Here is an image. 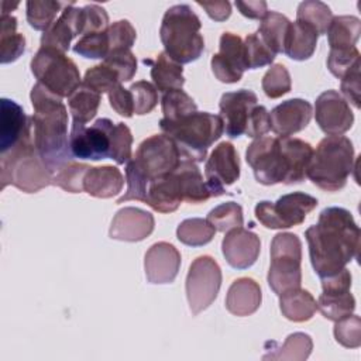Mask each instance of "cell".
<instances>
[{
	"label": "cell",
	"mask_w": 361,
	"mask_h": 361,
	"mask_svg": "<svg viewBox=\"0 0 361 361\" xmlns=\"http://www.w3.org/2000/svg\"><path fill=\"white\" fill-rule=\"evenodd\" d=\"M360 235V228L347 209L331 206L320 212L317 224L305 233L310 262L320 279L338 274L358 257Z\"/></svg>",
	"instance_id": "1"
},
{
	"label": "cell",
	"mask_w": 361,
	"mask_h": 361,
	"mask_svg": "<svg viewBox=\"0 0 361 361\" xmlns=\"http://www.w3.org/2000/svg\"><path fill=\"white\" fill-rule=\"evenodd\" d=\"M313 151L300 138L262 135L248 145L245 159L261 185H293L305 180Z\"/></svg>",
	"instance_id": "2"
},
{
	"label": "cell",
	"mask_w": 361,
	"mask_h": 361,
	"mask_svg": "<svg viewBox=\"0 0 361 361\" xmlns=\"http://www.w3.org/2000/svg\"><path fill=\"white\" fill-rule=\"evenodd\" d=\"M30 97L34 107L31 117L34 145L45 164L55 172L73 159L68 138L66 106L59 96L38 82L32 86Z\"/></svg>",
	"instance_id": "3"
},
{
	"label": "cell",
	"mask_w": 361,
	"mask_h": 361,
	"mask_svg": "<svg viewBox=\"0 0 361 361\" xmlns=\"http://www.w3.org/2000/svg\"><path fill=\"white\" fill-rule=\"evenodd\" d=\"M159 128L162 134L173 140L182 158L202 162L209 147L221 137L224 124L220 116L196 110L176 120L162 117Z\"/></svg>",
	"instance_id": "4"
},
{
	"label": "cell",
	"mask_w": 361,
	"mask_h": 361,
	"mask_svg": "<svg viewBox=\"0 0 361 361\" xmlns=\"http://www.w3.org/2000/svg\"><path fill=\"white\" fill-rule=\"evenodd\" d=\"M202 23L190 6L176 4L169 7L162 18L159 38L165 54L178 63H189L200 58L204 39L200 34Z\"/></svg>",
	"instance_id": "5"
},
{
	"label": "cell",
	"mask_w": 361,
	"mask_h": 361,
	"mask_svg": "<svg viewBox=\"0 0 361 361\" xmlns=\"http://www.w3.org/2000/svg\"><path fill=\"white\" fill-rule=\"evenodd\" d=\"M354 168V147L344 135H327L313 151L306 176L322 190L337 192Z\"/></svg>",
	"instance_id": "6"
},
{
	"label": "cell",
	"mask_w": 361,
	"mask_h": 361,
	"mask_svg": "<svg viewBox=\"0 0 361 361\" xmlns=\"http://www.w3.org/2000/svg\"><path fill=\"white\" fill-rule=\"evenodd\" d=\"M52 169L38 154L32 138L0 154V189L13 185L21 192L35 193L52 185Z\"/></svg>",
	"instance_id": "7"
},
{
	"label": "cell",
	"mask_w": 361,
	"mask_h": 361,
	"mask_svg": "<svg viewBox=\"0 0 361 361\" xmlns=\"http://www.w3.org/2000/svg\"><path fill=\"white\" fill-rule=\"evenodd\" d=\"M302 241L293 233H278L271 241L268 285L278 296L300 288Z\"/></svg>",
	"instance_id": "8"
},
{
	"label": "cell",
	"mask_w": 361,
	"mask_h": 361,
	"mask_svg": "<svg viewBox=\"0 0 361 361\" xmlns=\"http://www.w3.org/2000/svg\"><path fill=\"white\" fill-rule=\"evenodd\" d=\"M31 71L51 93L62 97H69L82 83L76 63L66 54L41 47L31 59Z\"/></svg>",
	"instance_id": "9"
},
{
	"label": "cell",
	"mask_w": 361,
	"mask_h": 361,
	"mask_svg": "<svg viewBox=\"0 0 361 361\" xmlns=\"http://www.w3.org/2000/svg\"><path fill=\"white\" fill-rule=\"evenodd\" d=\"M316 206V197L303 192H292L281 196L275 203L269 200L257 203L255 217L267 228H289L302 224Z\"/></svg>",
	"instance_id": "10"
},
{
	"label": "cell",
	"mask_w": 361,
	"mask_h": 361,
	"mask_svg": "<svg viewBox=\"0 0 361 361\" xmlns=\"http://www.w3.org/2000/svg\"><path fill=\"white\" fill-rule=\"evenodd\" d=\"M131 159L149 183L152 179L173 172L182 157L172 138L165 134H155L138 145Z\"/></svg>",
	"instance_id": "11"
},
{
	"label": "cell",
	"mask_w": 361,
	"mask_h": 361,
	"mask_svg": "<svg viewBox=\"0 0 361 361\" xmlns=\"http://www.w3.org/2000/svg\"><path fill=\"white\" fill-rule=\"evenodd\" d=\"M221 269L209 255L197 257L189 267L186 276V296L192 314L207 309L219 295Z\"/></svg>",
	"instance_id": "12"
},
{
	"label": "cell",
	"mask_w": 361,
	"mask_h": 361,
	"mask_svg": "<svg viewBox=\"0 0 361 361\" xmlns=\"http://www.w3.org/2000/svg\"><path fill=\"white\" fill-rule=\"evenodd\" d=\"M113 126L114 123L109 118H99L90 127H85V124L79 123H72V130L69 135L72 157L90 161L110 158V134Z\"/></svg>",
	"instance_id": "13"
},
{
	"label": "cell",
	"mask_w": 361,
	"mask_h": 361,
	"mask_svg": "<svg viewBox=\"0 0 361 361\" xmlns=\"http://www.w3.org/2000/svg\"><path fill=\"white\" fill-rule=\"evenodd\" d=\"M322 288L323 293L317 299V309L326 319L337 322L354 312L355 299L350 292V269L344 268L336 275L322 278Z\"/></svg>",
	"instance_id": "14"
},
{
	"label": "cell",
	"mask_w": 361,
	"mask_h": 361,
	"mask_svg": "<svg viewBox=\"0 0 361 361\" xmlns=\"http://www.w3.org/2000/svg\"><path fill=\"white\" fill-rule=\"evenodd\" d=\"M206 183L212 197L226 193V186L240 178V158L231 142L223 141L212 151L204 165Z\"/></svg>",
	"instance_id": "15"
},
{
	"label": "cell",
	"mask_w": 361,
	"mask_h": 361,
	"mask_svg": "<svg viewBox=\"0 0 361 361\" xmlns=\"http://www.w3.org/2000/svg\"><path fill=\"white\" fill-rule=\"evenodd\" d=\"M314 117L320 130L329 135H341L354 123L348 102L337 90H326L316 99Z\"/></svg>",
	"instance_id": "16"
},
{
	"label": "cell",
	"mask_w": 361,
	"mask_h": 361,
	"mask_svg": "<svg viewBox=\"0 0 361 361\" xmlns=\"http://www.w3.org/2000/svg\"><path fill=\"white\" fill-rule=\"evenodd\" d=\"M245 66L244 44L241 37L233 32H223L220 37L219 52L212 56V71L223 83H237Z\"/></svg>",
	"instance_id": "17"
},
{
	"label": "cell",
	"mask_w": 361,
	"mask_h": 361,
	"mask_svg": "<svg viewBox=\"0 0 361 361\" xmlns=\"http://www.w3.org/2000/svg\"><path fill=\"white\" fill-rule=\"evenodd\" d=\"M257 104V94L248 89L227 92L221 96L219 104L220 117L224 124V131L230 138L245 134L251 111Z\"/></svg>",
	"instance_id": "18"
},
{
	"label": "cell",
	"mask_w": 361,
	"mask_h": 361,
	"mask_svg": "<svg viewBox=\"0 0 361 361\" xmlns=\"http://www.w3.org/2000/svg\"><path fill=\"white\" fill-rule=\"evenodd\" d=\"M32 138V118L14 100L1 99L0 113V154Z\"/></svg>",
	"instance_id": "19"
},
{
	"label": "cell",
	"mask_w": 361,
	"mask_h": 361,
	"mask_svg": "<svg viewBox=\"0 0 361 361\" xmlns=\"http://www.w3.org/2000/svg\"><path fill=\"white\" fill-rule=\"evenodd\" d=\"M221 251L228 265L235 269H247L258 259L261 241L254 231L241 226L226 233L221 243Z\"/></svg>",
	"instance_id": "20"
},
{
	"label": "cell",
	"mask_w": 361,
	"mask_h": 361,
	"mask_svg": "<svg viewBox=\"0 0 361 361\" xmlns=\"http://www.w3.org/2000/svg\"><path fill=\"white\" fill-rule=\"evenodd\" d=\"M180 268V252L175 245L159 241L152 244L145 252L144 269L149 283H171Z\"/></svg>",
	"instance_id": "21"
},
{
	"label": "cell",
	"mask_w": 361,
	"mask_h": 361,
	"mask_svg": "<svg viewBox=\"0 0 361 361\" xmlns=\"http://www.w3.org/2000/svg\"><path fill=\"white\" fill-rule=\"evenodd\" d=\"M154 216L140 207L120 209L111 221L109 235L113 240L135 243L147 238L154 231Z\"/></svg>",
	"instance_id": "22"
},
{
	"label": "cell",
	"mask_w": 361,
	"mask_h": 361,
	"mask_svg": "<svg viewBox=\"0 0 361 361\" xmlns=\"http://www.w3.org/2000/svg\"><path fill=\"white\" fill-rule=\"evenodd\" d=\"M312 104L305 99H289L274 107L269 113V130L279 137H289L302 131L310 123Z\"/></svg>",
	"instance_id": "23"
},
{
	"label": "cell",
	"mask_w": 361,
	"mask_h": 361,
	"mask_svg": "<svg viewBox=\"0 0 361 361\" xmlns=\"http://www.w3.org/2000/svg\"><path fill=\"white\" fill-rule=\"evenodd\" d=\"M183 200V193L176 169L171 173L152 179L147 186L145 204L159 213L175 212Z\"/></svg>",
	"instance_id": "24"
},
{
	"label": "cell",
	"mask_w": 361,
	"mask_h": 361,
	"mask_svg": "<svg viewBox=\"0 0 361 361\" xmlns=\"http://www.w3.org/2000/svg\"><path fill=\"white\" fill-rule=\"evenodd\" d=\"M79 16L80 8L75 7L73 1L68 3L54 24L44 31L41 47L54 48L65 54L69 49L71 41L79 35Z\"/></svg>",
	"instance_id": "25"
},
{
	"label": "cell",
	"mask_w": 361,
	"mask_h": 361,
	"mask_svg": "<svg viewBox=\"0 0 361 361\" xmlns=\"http://www.w3.org/2000/svg\"><path fill=\"white\" fill-rule=\"evenodd\" d=\"M261 300L262 293L258 282L252 278L243 276L230 285L226 296V307L231 314L244 317L255 313Z\"/></svg>",
	"instance_id": "26"
},
{
	"label": "cell",
	"mask_w": 361,
	"mask_h": 361,
	"mask_svg": "<svg viewBox=\"0 0 361 361\" xmlns=\"http://www.w3.org/2000/svg\"><path fill=\"white\" fill-rule=\"evenodd\" d=\"M124 185V176L118 168L89 166L83 178V192L93 197L109 199L118 195Z\"/></svg>",
	"instance_id": "27"
},
{
	"label": "cell",
	"mask_w": 361,
	"mask_h": 361,
	"mask_svg": "<svg viewBox=\"0 0 361 361\" xmlns=\"http://www.w3.org/2000/svg\"><path fill=\"white\" fill-rule=\"evenodd\" d=\"M317 38L319 34L310 25L300 21L290 23L285 39L283 54H286L290 59L295 61L309 59L316 49Z\"/></svg>",
	"instance_id": "28"
},
{
	"label": "cell",
	"mask_w": 361,
	"mask_h": 361,
	"mask_svg": "<svg viewBox=\"0 0 361 361\" xmlns=\"http://www.w3.org/2000/svg\"><path fill=\"white\" fill-rule=\"evenodd\" d=\"M176 173L179 176L183 200L196 204L212 197L207 183L203 180V175L200 173L196 162L182 158L179 166L176 168Z\"/></svg>",
	"instance_id": "29"
},
{
	"label": "cell",
	"mask_w": 361,
	"mask_h": 361,
	"mask_svg": "<svg viewBox=\"0 0 361 361\" xmlns=\"http://www.w3.org/2000/svg\"><path fill=\"white\" fill-rule=\"evenodd\" d=\"M279 309L290 322H307L317 310V302L309 290L296 288L279 296Z\"/></svg>",
	"instance_id": "30"
},
{
	"label": "cell",
	"mask_w": 361,
	"mask_h": 361,
	"mask_svg": "<svg viewBox=\"0 0 361 361\" xmlns=\"http://www.w3.org/2000/svg\"><path fill=\"white\" fill-rule=\"evenodd\" d=\"M151 79L158 92L166 93L173 89H182L185 83L183 68L172 61L165 52H159L151 63Z\"/></svg>",
	"instance_id": "31"
},
{
	"label": "cell",
	"mask_w": 361,
	"mask_h": 361,
	"mask_svg": "<svg viewBox=\"0 0 361 361\" xmlns=\"http://www.w3.org/2000/svg\"><path fill=\"white\" fill-rule=\"evenodd\" d=\"M330 49H351L361 34V21L354 16H336L327 28Z\"/></svg>",
	"instance_id": "32"
},
{
	"label": "cell",
	"mask_w": 361,
	"mask_h": 361,
	"mask_svg": "<svg viewBox=\"0 0 361 361\" xmlns=\"http://www.w3.org/2000/svg\"><path fill=\"white\" fill-rule=\"evenodd\" d=\"M289 25L290 21L286 16L276 11H268L265 17L261 20L257 34L275 55L283 54Z\"/></svg>",
	"instance_id": "33"
},
{
	"label": "cell",
	"mask_w": 361,
	"mask_h": 361,
	"mask_svg": "<svg viewBox=\"0 0 361 361\" xmlns=\"http://www.w3.org/2000/svg\"><path fill=\"white\" fill-rule=\"evenodd\" d=\"M17 18L1 14L0 18V61L1 63L14 62L25 51V38L16 31Z\"/></svg>",
	"instance_id": "34"
},
{
	"label": "cell",
	"mask_w": 361,
	"mask_h": 361,
	"mask_svg": "<svg viewBox=\"0 0 361 361\" xmlns=\"http://www.w3.org/2000/svg\"><path fill=\"white\" fill-rule=\"evenodd\" d=\"M102 94L80 83V86L68 97V107L73 123L85 124L90 121L100 106Z\"/></svg>",
	"instance_id": "35"
},
{
	"label": "cell",
	"mask_w": 361,
	"mask_h": 361,
	"mask_svg": "<svg viewBox=\"0 0 361 361\" xmlns=\"http://www.w3.org/2000/svg\"><path fill=\"white\" fill-rule=\"evenodd\" d=\"M313 348L312 337L306 333H292L286 337L285 343L275 348L274 351H269L262 358L264 360H288V361H303L306 360Z\"/></svg>",
	"instance_id": "36"
},
{
	"label": "cell",
	"mask_w": 361,
	"mask_h": 361,
	"mask_svg": "<svg viewBox=\"0 0 361 361\" xmlns=\"http://www.w3.org/2000/svg\"><path fill=\"white\" fill-rule=\"evenodd\" d=\"M68 3L54 1V0H28L25 4L27 21L28 24L38 31L48 30L59 11L66 7Z\"/></svg>",
	"instance_id": "37"
},
{
	"label": "cell",
	"mask_w": 361,
	"mask_h": 361,
	"mask_svg": "<svg viewBox=\"0 0 361 361\" xmlns=\"http://www.w3.org/2000/svg\"><path fill=\"white\" fill-rule=\"evenodd\" d=\"M216 228L206 219H186L176 228V237L180 243L190 247H200L213 240Z\"/></svg>",
	"instance_id": "38"
},
{
	"label": "cell",
	"mask_w": 361,
	"mask_h": 361,
	"mask_svg": "<svg viewBox=\"0 0 361 361\" xmlns=\"http://www.w3.org/2000/svg\"><path fill=\"white\" fill-rule=\"evenodd\" d=\"M333 18L330 7L319 0H307L302 1L298 6L296 21L305 23L316 30L319 35L326 34Z\"/></svg>",
	"instance_id": "39"
},
{
	"label": "cell",
	"mask_w": 361,
	"mask_h": 361,
	"mask_svg": "<svg viewBox=\"0 0 361 361\" xmlns=\"http://www.w3.org/2000/svg\"><path fill=\"white\" fill-rule=\"evenodd\" d=\"M206 220L216 228V231L226 233L231 228L243 226V209L235 202H226L212 209Z\"/></svg>",
	"instance_id": "40"
},
{
	"label": "cell",
	"mask_w": 361,
	"mask_h": 361,
	"mask_svg": "<svg viewBox=\"0 0 361 361\" xmlns=\"http://www.w3.org/2000/svg\"><path fill=\"white\" fill-rule=\"evenodd\" d=\"M161 107L164 118L176 120L197 110L195 100L182 89H173L162 94Z\"/></svg>",
	"instance_id": "41"
},
{
	"label": "cell",
	"mask_w": 361,
	"mask_h": 361,
	"mask_svg": "<svg viewBox=\"0 0 361 361\" xmlns=\"http://www.w3.org/2000/svg\"><path fill=\"white\" fill-rule=\"evenodd\" d=\"M87 169L89 165L79 164L72 159L54 172L52 185L59 186L61 189L69 193L83 192V178Z\"/></svg>",
	"instance_id": "42"
},
{
	"label": "cell",
	"mask_w": 361,
	"mask_h": 361,
	"mask_svg": "<svg viewBox=\"0 0 361 361\" xmlns=\"http://www.w3.org/2000/svg\"><path fill=\"white\" fill-rule=\"evenodd\" d=\"M82 83L92 90L97 92L99 94L102 93H110L113 89H116L118 85H121L118 75L107 65L103 62L100 65L92 66L90 69L86 71L85 78Z\"/></svg>",
	"instance_id": "43"
},
{
	"label": "cell",
	"mask_w": 361,
	"mask_h": 361,
	"mask_svg": "<svg viewBox=\"0 0 361 361\" xmlns=\"http://www.w3.org/2000/svg\"><path fill=\"white\" fill-rule=\"evenodd\" d=\"M262 90L271 99H278L292 89V80L288 69L282 63H274L262 78Z\"/></svg>",
	"instance_id": "44"
},
{
	"label": "cell",
	"mask_w": 361,
	"mask_h": 361,
	"mask_svg": "<svg viewBox=\"0 0 361 361\" xmlns=\"http://www.w3.org/2000/svg\"><path fill=\"white\" fill-rule=\"evenodd\" d=\"M244 44V58L247 69H257L265 65H271L275 59V54L262 42L257 32L248 34Z\"/></svg>",
	"instance_id": "45"
},
{
	"label": "cell",
	"mask_w": 361,
	"mask_h": 361,
	"mask_svg": "<svg viewBox=\"0 0 361 361\" xmlns=\"http://www.w3.org/2000/svg\"><path fill=\"white\" fill-rule=\"evenodd\" d=\"M110 138V158L118 165L127 164L133 158V135L130 128L124 123H116L111 128Z\"/></svg>",
	"instance_id": "46"
},
{
	"label": "cell",
	"mask_w": 361,
	"mask_h": 361,
	"mask_svg": "<svg viewBox=\"0 0 361 361\" xmlns=\"http://www.w3.org/2000/svg\"><path fill=\"white\" fill-rule=\"evenodd\" d=\"M73 51L83 58L104 59L110 51L107 31L82 35L73 45Z\"/></svg>",
	"instance_id": "47"
},
{
	"label": "cell",
	"mask_w": 361,
	"mask_h": 361,
	"mask_svg": "<svg viewBox=\"0 0 361 361\" xmlns=\"http://www.w3.org/2000/svg\"><path fill=\"white\" fill-rule=\"evenodd\" d=\"M120 78V82H128L137 72V58L131 49H111L103 59Z\"/></svg>",
	"instance_id": "48"
},
{
	"label": "cell",
	"mask_w": 361,
	"mask_h": 361,
	"mask_svg": "<svg viewBox=\"0 0 361 361\" xmlns=\"http://www.w3.org/2000/svg\"><path fill=\"white\" fill-rule=\"evenodd\" d=\"M109 16L102 6L87 4L80 8L79 16V34L103 32L109 28Z\"/></svg>",
	"instance_id": "49"
},
{
	"label": "cell",
	"mask_w": 361,
	"mask_h": 361,
	"mask_svg": "<svg viewBox=\"0 0 361 361\" xmlns=\"http://www.w3.org/2000/svg\"><path fill=\"white\" fill-rule=\"evenodd\" d=\"M334 337L337 343L347 348L361 345V319L357 314H348L336 322Z\"/></svg>",
	"instance_id": "50"
},
{
	"label": "cell",
	"mask_w": 361,
	"mask_h": 361,
	"mask_svg": "<svg viewBox=\"0 0 361 361\" xmlns=\"http://www.w3.org/2000/svg\"><path fill=\"white\" fill-rule=\"evenodd\" d=\"M130 92L134 97V113L144 116L151 113L158 103L157 87L147 80H138L130 86Z\"/></svg>",
	"instance_id": "51"
},
{
	"label": "cell",
	"mask_w": 361,
	"mask_h": 361,
	"mask_svg": "<svg viewBox=\"0 0 361 361\" xmlns=\"http://www.w3.org/2000/svg\"><path fill=\"white\" fill-rule=\"evenodd\" d=\"M126 179H127V192L120 199H117L116 203H123L127 200L145 202L148 180L135 166L133 159H130L126 165Z\"/></svg>",
	"instance_id": "52"
},
{
	"label": "cell",
	"mask_w": 361,
	"mask_h": 361,
	"mask_svg": "<svg viewBox=\"0 0 361 361\" xmlns=\"http://www.w3.org/2000/svg\"><path fill=\"white\" fill-rule=\"evenodd\" d=\"M110 51L111 49H131L135 42L137 32L128 20H118L107 28Z\"/></svg>",
	"instance_id": "53"
},
{
	"label": "cell",
	"mask_w": 361,
	"mask_h": 361,
	"mask_svg": "<svg viewBox=\"0 0 361 361\" xmlns=\"http://www.w3.org/2000/svg\"><path fill=\"white\" fill-rule=\"evenodd\" d=\"M357 61H360V51L357 47L351 49H330L327 56V68L336 78L341 79Z\"/></svg>",
	"instance_id": "54"
},
{
	"label": "cell",
	"mask_w": 361,
	"mask_h": 361,
	"mask_svg": "<svg viewBox=\"0 0 361 361\" xmlns=\"http://www.w3.org/2000/svg\"><path fill=\"white\" fill-rule=\"evenodd\" d=\"M360 61H357L353 68L344 73V76L341 78V93L344 94L345 100L350 102L354 107L360 109Z\"/></svg>",
	"instance_id": "55"
},
{
	"label": "cell",
	"mask_w": 361,
	"mask_h": 361,
	"mask_svg": "<svg viewBox=\"0 0 361 361\" xmlns=\"http://www.w3.org/2000/svg\"><path fill=\"white\" fill-rule=\"evenodd\" d=\"M109 102L120 116L128 118L134 114V97L130 89H124L121 85H118L109 93Z\"/></svg>",
	"instance_id": "56"
},
{
	"label": "cell",
	"mask_w": 361,
	"mask_h": 361,
	"mask_svg": "<svg viewBox=\"0 0 361 361\" xmlns=\"http://www.w3.org/2000/svg\"><path fill=\"white\" fill-rule=\"evenodd\" d=\"M269 131V113L264 106H255L251 111L247 128H245V135L251 138H258L262 137Z\"/></svg>",
	"instance_id": "57"
},
{
	"label": "cell",
	"mask_w": 361,
	"mask_h": 361,
	"mask_svg": "<svg viewBox=\"0 0 361 361\" xmlns=\"http://www.w3.org/2000/svg\"><path fill=\"white\" fill-rule=\"evenodd\" d=\"M235 7L244 17H248L251 20H262L268 13V6L264 0L235 1Z\"/></svg>",
	"instance_id": "58"
},
{
	"label": "cell",
	"mask_w": 361,
	"mask_h": 361,
	"mask_svg": "<svg viewBox=\"0 0 361 361\" xmlns=\"http://www.w3.org/2000/svg\"><path fill=\"white\" fill-rule=\"evenodd\" d=\"M197 4L206 10L209 17L214 21H224L231 14V4L228 1H200Z\"/></svg>",
	"instance_id": "59"
}]
</instances>
